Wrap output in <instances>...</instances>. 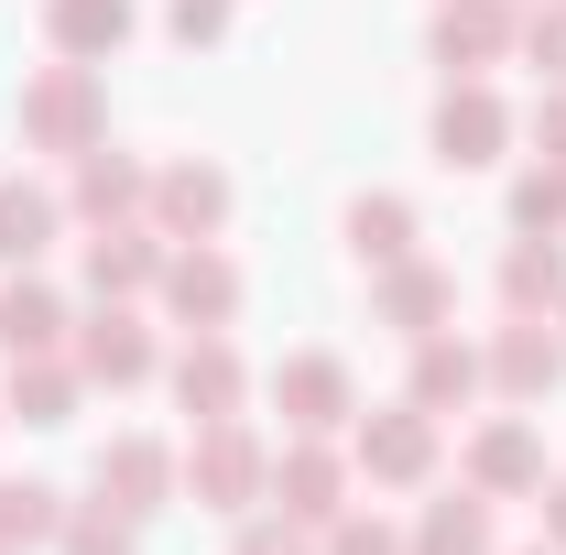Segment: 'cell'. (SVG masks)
<instances>
[{
    "mask_svg": "<svg viewBox=\"0 0 566 555\" xmlns=\"http://www.w3.org/2000/svg\"><path fill=\"white\" fill-rule=\"evenodd\" d=\"M98 121H109V109H98V76L76 66V55L22 76V142H33V153H87Z\"/></svg>",
    "mask_w": 566,
    "mask_h": 555,
    "instance_id": "1",
    "label": "cell"
},
{
    "mask_svg": "<svg viewBox=\"0 0 566 555\" xmlns=\"http://www.w3.org/2000/svg\"><path fill=\"white\" fill-rule=\"evenodd\" d=\"M186 480H197L208 512H251V501L273 490V458L240 436V415H218V425H197V447H186Z\"/></svg>",
    "mask_w": 566,
    "mask_h": 555,
    "instance_id": "2",
    "label": "cell"
},
{
    "mask_svg": "<svg viewBox=\"0 0 566 555\" xmlns=\"http://www.w3.org/2000/svg\"><path fill=\"white\" fill-rule=\"evenodd\" d=\"M164 305H175L197 338H218V327L240 316V262H229L218 240H197V251H164Z\"/></svg>",
    "mask_w": 566,
    "mask_h": 555,
    "instance_id": "3",
    "label": "cell"
},
{
    "mask_svg": "<svg viewBox=\"0 0 566 555\" xmlns=\"http://www.w3.org/2000/svg\"><path fill=\"white\" fill-rule=\"evenodd\" d=\"M501 142H512V109H501L491 87H480V76H469V87H447V109H436V164L480 175V164H501Z\"/></svg>",
    "mask_w": 566,
    "mask_h": 555,
    "instance_id": "4",
    "label": "cell"
},
{
    "mask_svg": "<svg viewBox=\"0 0 566 555\" xmlns=\"http://www.w3.org/2000/svg\"><path fill=\"white\" fill-rule=\"evenodd\" d=\"M359 469H370V480H392V490H415L424 469H436V415H424V404L370 415V425H359Z\"/></svg>",
    "mask_w": 566,
    "mask_h": 555,
    "instance_id": "5",
    "label": "cell"
},
{
    "mask_svg": "<svg viewBox=\"0 0 566 555\" xmlns=\"http://www.w3.org/2000/svg\"><path fill=\"white\" fill-rule=\"evenodd\" d=\"M512 44H523V22H512V0H447V11H436V55H447L458 76L501 66Z\"/></svg>",
    "mask_w": 566,
    "mask_h": 555,
    "instance_id": "6",
    "label": "cell"
},
{
    "mask_svg": "<svg viewBox=\"0 0 566 555\" xmlns=\"http://www.w3.org/2000/svg\"><path fill=\"white\" fill-rule=\"evenodd\" d=\"M273 404L294 436H327V425H349V370L327 359V348H305V359H283L273 370Z\"/></svg>",
    "mask_w": 566,
    "mask_h": 555,
    "instance_id": "7",
    "label": "cell"
},
{
    "mask_svg": "<svg viewBox=\"0 0 566 555\" xmlns=\"http://www.w3.org/2000/svg\"><path fill=\"white\" fill-rule=\"evenodd\" d=\"M273 490H283L294 523H338V512H349V469H338L316 436H294V447L273 458Z\"/></svg>",
    "mask_w": 566,
    "mask_h": 555,
    "instance_id": "8",
    "label": "cell"
},
{
    "mask_svg": "<svg viewBox=\"0 0 566 555\" xmlns=\"http://www.w3.org/2000/svg\"><path fill=\"white\" fill-rule=\"evenodd\" d=\"M491 381L512 392V404H545V392L566 381V338H545L534 316H512V327L491 338Z\"/></svg>",
    "mask_w": 566,
    "mask_h": 555,
    "instance_id": "9",
    "label": "cell"
},
{
    "mask_svg": "<svg viewBox=\"0 0 566 555\" xmlns=\"http://www.w3.org/2000/svg\"><path fill=\"white\" fill-rule=\"evenodd\" d=\"M153 208L175 240H218L229 229V175L218 164H175V175H153Z\"/></svg>",
    "mask_w": 566,
    "mask_h": 555,
    "instance_id": "10",
    "label": "cell"
},
{
    "mask_svg": "<svg viewBox=\"0 0 566 555\" xmlns=\"http://www.w3.org/2000/svg\"><path fill=\"white\" fill-rule=\"evenodd\" d=\"M87 283L120 305V294H142V283H164V240L153 229H132V218H98V240H87Z\"/></svg>",
    "mask_w": 566,
    "mask_h": 555,
    "instance_id": "11",
    "label": "cell"
},
{
    "mask_svg": "<svg viewBox=\"0 0 566 555\" xmlns=\"http://www.w3.org/2000/svg\"><path fill=\"white\" fill-rule=\"evenodd\" d=\"M76 370H87V381H109V392L153 381V338H142V316H132V305L87 316V338H76Z\"/></svg>",
    "mask_w": 566,
    "mask_h": 555,
    "instance_id": "12",
    "label": "cell"
},
{
    "mask_svg": "<svg viewBox=\"0 0 566 555\" xmlns=\"http://www.w3.org/2000/svg\"><path fill=\"white\" fill-rule=\"evenodd\" d=\"M55 229H66V197L55 186H22V175H0V262H44L55 251Z\"/></svg>",
    "mask_w": 566,
    "mask_h": 555,
    "instance_id": "13",
    "label": "cell"
},
{
    "mask_svg": "<svg viewBox=\"0 0 566 555\" xmlns=\"http://www.w3.org/2000/svg\"><path fill=\"white\" fill-rule=\"evenodd\" d=\"M44 44L76 55V66L87 55H120L132 44V0H44Z\"/></svg>",
    "mask_w": 566,
    "mask_h": 555,
    "instance_id": "14",
    "label": "cell"
},
{
    "mask_svg": "<svg viewBox=\"0 0 566 555\" xmlns=\"http://www.w3.org/2000/svg\"><path fill=\"white\" fill-rule=\"evenodd\" d=\"M240 392H251V381H240V359H229V338H197L186 359H175V404H186L197 425L240 415Z\"/></svg>",
    "mask_w": 566,
    "mask_h": 555,
    "instance_id": "15",
    "label": "cell"
},
{
    "mask_svg": "<svg viewBox=\"0 0 566 555\" xmlns=\"http://www.w3.org/2000/svg\"><path fill=\"white\" fill-rule=\"evenodd\" d=\"M98 490H109L120 512H164V490H175V458H164L153 436H120V447H98Z\"/></svg>",
    "mask_w": 566,
    "mask_h": 555,
    "instance_id": "16",
    "label": "cell"
},
{
    "mask_svg": "<svg viewBox=\"0 0 566 555\" xmlns=\"http://www.w3.org/2000/svg\"><path fill=\"white\" fill-rule=\"evenodd\" d=\"M76 392H87V370H76V359H55V348L11 359V415H22V425H66Z\"/></svg>",
    "mask_w": 566,
    "mask_h": 555,
    "instance_id": "17",
    "label": "cell"
},
{
    "mask_svg": "<svg viewBox=\"0 0 566 555\" xmlns=\"http://www.w3.org/2000/svg\"><path fill=\"white\" fill-rule=\"evenodd\" d=\"M480 381H491V359H480L469 338H415V404H424V415H447V404H469Z\"/></svg>",
    "mask_w": 566,
    "mask_h": 555,
    "instance_id": "18",
    "label": "cell"
},
{
    "mask_svg": "<svg viewBox=\"0 0 566 555\" xmlns=\"http://www.w3.org/2000/svg\"><path fill=\"white\" fill-rule=\"evenodd\" d=\"M142 197H153V175H142L132 153H109V142L76 153V208H87V218H132Z\"/></svg>",
    "mask_w": 566,
    "mask_h": 555,
    "instance_id": "19",
    "label": "cell"
},
{
    "mask_svg": "<svg viewBox=\"0 0 566 555\" xmlns=\"http://www.w3.org/2000/svg\"><path fill=\"white\" fill-rule=\"evenodd\" d=\"M415 555H491V490H447V501H424Z\"/></svg>",
    "mask_w": 566,
    "mask_h": 555,
    "instance_id": "20",
    "label": "cell"
},
{
    "mask_svg": "<svg viewBox=\"0 0 566 555\" xmlns=\"http://www.w3.org/2000/svg\"><path fill=\"white\" fill-rule=\"evenodd\" d=\"M501 305H512V316L566 305V251L545 240V229H523V240H512V262H501Z\"/></svg>",
    "mask_w": 566,
    "mask_h": 555,
    "instance_id": "21",
    "label": "cell"
},
{
    "mask_svg": "<svg viewBox=\"0 0 566 555\" xmlns=\"http://www.w3.org/2000/svg\"><path fill=\"white\" fill-rule=\"evenodd\" d=\"M458 305V283L436 273V262H392V283H381V327H403V338H436V316Z\"/></svg>",
    "mask_w": 566,
    "mask_h": 555,
    "instance_id": "22",
    "label": "cell"
},
{
    "mask_svg": "<svg viewBox=\"0 0 566 555\" xmlns=\"http://www.w3.org/2000/svg\"><path fill=\"white\" fill-rule=\"evenodd\" d=\"M545 480V447H534V425H491V436H480V447H469V490H534Z\"/></svg>",
    "mask_w": 566,
    "mask_h": 555,
    "instance_id": "23",
    "label": "cell"
},
{
    "mask_svg": "<svg viewBox=\"0 0 566 555\" xmlns=\"http://www.w3.org/2000/svg\"><path fill=\"white\" fill-rule=\"evenodd\" d=\"M66 338V294H55V283H11V294H0V348H11V359H33V348H55Z\"/></svg>",
    "mask_w": 566,
    "mask_h": 555,
    "instance_id": "24",
    "label": "cell"
},
{
    "mask_svg": "<svg viewBox=\"0 0 566 555\" xmlns=\"http://www.w3.org/2000/svg\"><path fill=\"white\" fill-rule=\"evenodd\" d=\"M349 251L381 262V273L415 262V208H403V197H349Z\"/></svg>",
    "mask_w": 566,
    "mask_h": 555,
    "instance_id": "25",
    "label": "cell"
},
{
    "mask_svg": "<svg viewBox=\"0 0 566 555\" xmlns=\"http://www.w3.org/2000/svg\"><path fill=\"white\" fill-rule=\"evenodd\" d=\"M66 534V501L44 480H0V545H55Z\"/></svg>",
    "mask_w": 566,
    "mask_h": 555,
    "instance_id": "26",
    "label": "cell"
},
{
    "mask_svg": "<svg viewBox=\"0 0 566 555\" xmlns=\"http://www.w3.org/2000/svg\"><path fill=\"white\" fill-rule=\"evenodd\" d=\"M66 555H142V512H120V501L66 512Z\"/></svg>",
    "mask_w": 566,
    "mask_h": 555,
    "instance_id": "27",
    "label": "cell"
},
{
    "mask_svg": "<svg viewBox=\"0 0 566 555\" xmlns=\"http://www.w3.org/2000/svg\"><path fill=\"white\" fill-rule=\"evenodd\" d=\"M512 229H545V240L566 229V164H534V175L512 186Z\"/></svg>",
    "mask_w": 566,
    "mask_h": 555,
    "instance_id": "28",
    "label": "cell"
},
{
    "mask_svg": "<svg viewBox=\"0 0 566 555\" xmlns=\"http://www.w3.org/2000/svg\"><path fill=\"white\" fill-rule=\"evenodd\" d=\"M523 55L566 87V0H534V22H523Z\"/></svg>",
    "mask_w": 566,
    "mask_h": 555,
    "instance_id": "29",
    "label": "cell"
},
{
    "mask_svg": "<svg viewBox=\"0 0 566 555\" xmlns=\"http://www.w3.org/2000/svg\"><path fill=\"white\" fill-rule=\"evenodd\" d=\"M327 555H415V534H392V523H359V512H338V523H327Z\"/></svg>",
    "mask_w": 566,
    "mask_h": 555,
    "instance_id": "30",
    "label": "cell"
},
{
    "mask_svg": "<svg viewBox=\"0 0 566 555\" xmlns=\"http://www.w3.org/2000/svg\"><path fill=\"white\" fill-rule=\"evenodd\" d=\"M240 555H316V545H305L294 512H262V523H240Z\"/></svg>",
    "mask_w": 566,
    "mask_h": 555,
    "instance_id": "31",
    "label": "cell"
},
{
    "mask_svg": "<svg viewBox=\"0 0 566 555\" xmlns=\"http://www.w3.org/2000/svg\"><path fill=\"white\" fill-rule=\"evenodd\" d=\"M164 22H175V44H218L229 33V0H175Z\"/></svg>",
    "mask_w": 566,
    "mask_h": 555,
    "instance_id": "32",
    "label": "cell"
},
{
    "mask_svg": "<svg viewBox=\"0 0 566 555\" xmlns=\"http://www.w3.org/2000/svg\"><path fill=\"white\" fill-rule=\"evenodd\" d=\"M534 132H545V153H556V164H566V87H556V98H545V109H534Z\"/></svg>",
    "mask_w": 566,
    "mask_h": 555,
    "instance_id": "33",
    "label": "cell"
},
{
    "mask_svg": "<svg viewBox=\"0 0 566 555\" xmlns=\"http://www.w3.org/2000/svg\"><path fill=\"white\" fill-rule=\"evenodd\" d=\"M545 534H556V545H566V480L545 490Z\"/></svg>",
    "mask_w": 566,
    "mask_h": 555,
    "instance_id": "34",
    "label": "cell"
},
{
    "mask_svg": "<svg viewBox=\"0 0 566 555\" xmlns=\"http://www.w3.org/2000/svg\"><path fill=\"white\" fill-rule=\"evenodd\" d=\"M523 555H556V545H523Z\"/></svg>",
    "mask_w": 566,
    "mask_h": 555,
    "instance_id": "35",
    "label": "cell"
},
{
    "mask_svg": "<svg viewBox=\"0 0 566 555\" xmlns=\"http://www.w3.org/2000/svg\"><path fill=\"white\" fill-rule=\"evenodd\" d=\"M556 327H566V316H556Z\"/></svg>",
    "mask_w": 566,
    "mask_h": 555,
    "instance_id": "36",
    "label": "cell"
},
{
    "mask_svg": "<svg viewBox=\"0 0 566 555\" xmlns=\"http://www.w3.org/2000/svg\"><path fill=\"white\" fill-rule=\"evenodd\" d=\"M0 555H11V545H0Z\"/></svg>",
    "mask_w": 566,
    "mask_h": 555,
    "instance_id": "37",
    "label": "cell"
}]
</instances>
